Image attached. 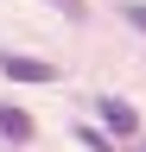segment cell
Instances as JSON below:
<instances>
[{"label":"cell","mask_w":146,"mask_h":152,"mask_svg":"<svg viewBox=\"0 0 146 152\" xmlns=\"http://www.w3.org/2000/svg\"><path fill=\"white\" fill-rule=\"evenodd\" d=\"M102 121L114 127V133H140V114L127 108V102H114V95H108V102H102Z\"/></svg>","instance_id":"obj_3"},{"label":"cell","mask_w":146,"mask_h":152,"mask_svg":"<svg viewBox=\"0 0 146 152\" xmlns=\"http://www.w3.org/2000/svg\"><path fill=\"white\" fill-rule=\"evenodd\" d=\"M127 26H140V32H146V7H140V0H127Z\"/></svg>","instance_id":"obj_6"},{"label":"cell","mask_w":146,"mask_h":152,"mask_svg":"<svg viewBox=\"0 0 146 152\" xmlns=\"http://www.w3.org/2000/svg\"><path fill=\"white\" fill-rule=\"evenodd\" d=\"M76 140H83L89 152H108V133H95V127H76Z\"/></svg>","instance_id":"obj_4"},{"label":"cell","mask_w":146,"mask_h":152,"mask_svg":"<svg viewBox=\"0 0 146 152\" xmlns=\"http://www.w3.org/2000/svg\"><path fill=\"white\" fill-rule=\"evenodd\" d=\"M51 7H57L64 19H83V13H89V0H51Z\"/></svg>","instance_id":"obj_5"},{"label":"cell","mask_w":146,"mask_h":152,"mask_svg":"<svg viewBox=\"0 0 146 152\" xmlns=\"http://www.w3.org/2000/svg\"><path fill=\"white\" fill-rule=\"evenodd\" d=\"M0 76H13V83H57V70H51V64L19 57V51H0Z\"/></svg>","instance_id":"obj_1"},{"label":"cell","mask_w":146,"mask_h":152,"mask_svg":"<svg viewBox=\"0 0 146 152\" xmlns=\"http://www.w3.org/2000/svg\"><path fill=\"white\" fill-rule=\"evenodd\" d=\"M0 140H7V146H26L32 140V114L26 108H0Z\"/></svg>","instance_id":"obj_2"}]
</instances>
